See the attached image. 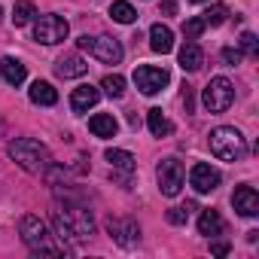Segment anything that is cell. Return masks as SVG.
Masks as SVG:
<instances>
[{"label":"cell","instance_id":"6da1fadb","mask_svg":"<svg viewBox=\"0 0 259 259\" xmlns=\"http://www.w3.org/2000/svg\"><path fill=\"white\" fill-rule=\"evenodd\" d=\"M52 226L58 232V238H70V241H85L95 235V220L92 210L79 207V204H64L52 210Z\"/></svg>","mask_w":259,"mask_h":259},{"label":"cell","instance_id":"7a4b0ae2","mask_svg":"<svg viewBox=\"0 0 259 259\" xmlns=\"http://www.w3.org/2000/svg\"><path fill=\"white\" fill-rule=\"evenodd\" d=\"M19 232H22V241L34 250V253H52V256H61V253H70V247L64 241H55V235L49 232V226L34 217V213H25L19 220Z\"/></svg>","mask_w":259,"mask_h":259},{"label":"cell","instance_id":"3957f363","mask_svg":"<svg viewBox=\"0 0 259 259\" xmlns=\"http://www.w3.org/2000/svg\"><path fill=\"white\" fill-rule=\"evenodd\" d=\"M7 153H10V159H13L19 168H25L28 174H40V171H49V168H52L49 147L40 144V141H34V138H16V141H10Z\"/></svg>","mask_w":259,"mask_h":259},{"label":"cell","instance_id":"277c9868","mask_svg":"<svg viewBox=\"0 0 259 259\" xmlns=\"http://www.w3.org/2000/svg\"><path fill=\"white\" fill-rule=\"evenodd\" d=\"M210 153L220 159V162H241L247 156V141L238 128H229V125H220L210 132Z\"/></svg>","mask_w":259,"mask_h":259},{"label":"cell","instance_id":"5b68a950","mask_svg":"<svg viewBox=\"0 0 259 259\" xmlns=\"http://www.w3.org/2000/svg\"><path fill=\"white\" fill-rule=\"evenodd\" d=\"M232 101H235V85H232L226 76H213V79L204 85V92H201V104H204L210 113L229 110Z\"/></svg>","mask_w":259,"mask_h":259},{"label":"cell","instance_id":"8992f818","mask_svg":"<svg viewBox=\"0 0 259 259\" xmlns=\"http://www.w3.org/2000/svg\"><path fill=\"white\" fill-rule=\"evenodd\" d=\"M76 46L82 49V52H92L98 61H104V64H119L122 61V46H119V40H113V37H89V34H82L79 40H76Z\"/></svg>","mask_w":259,"mask_h":259},{"label":"cell","instance_id":"52a82bcc","mask_svg":"<svg viewBox=\"0 0 259 259\" xmlns=\"http://www.w3.org/2000/svg\"><path fill=\"white\" fill-rule=\"evenodd\" d=\"M67 34H70V28L61 16H40L37 25H34V40H40L46 46H55V43L67 40Z\"/></svg>","mask_w":259,"mask_h":259},{"label":"cell","instance_id":"ba28073f","mask_svg":"<svg viewBox=\"0 0 259 259\" xmlns=\"http://www.w3.org/2000/svg\"><path fill=\"white\" fill-rule=\"evenodd\" d=\"M156 177H159L162 195L174 198V195L180 192V186H183V162H177V159H162L159 168H156Z\"/></svg>","mask_w":259,"mask_h":259},{"label":"cell","instance_id":"9c48e42d","mask_svg":"<svg viewBox=\"0 0 259 259\" xmlns=\"http://www.w3.org/2000/svg\"><path fill=\"white\" fill-rule=\"evenodd\" d=\"M168 82H171V76H168V70H165V67L141 64V67L135 70V85H138L144 95H159Z\"/></svg>","mask_w":259,"mask_h":259},{"label":"cell","instance_id":"30bf717a","mask_svg":"<svg viewBox=\"0 0 259 259\" xmlns=\"http://www.w3.org/2000/svg\"><path fill=\"white\" fill-rule=\"evenodd\" d=\"M107 232H110V238L119 244V247H135V244H141V226L135 223V220H107Z\"/></svg>","mask_w":259,"mask_h":259},{"label":"cell","instance_id":"8fae6325","mask_svg":"<svg viewBox=\"0 0 259 259\" xmlns=\"http://www.w3.org/2000/svg\"><path fill=\"white\" fill-rule=\"evenodd\" d=\"M189 183H192V189H195L198 195H207V192H213V189L220 186V171H217L213 165H207V162H198V165H192V171H189Z\"/></svg>","mask_w":259,"mask_h":259},{"label":"cell","instance_id":"7c38bea8","mask_svg":"<svg viewBox=\"0 0 259 259\" xmlns=\"http://www.w3.org/2000/svg\"><path fill=\"white\" fill-rule=\"evenodd\" d=\"M232 207L241 213V217H256L259 213V195L253 186H238L232 192Z\"/></svg>","mask_w":259,"mask_h":259},{"label":"cell","instance_id":"4fadbf2b","mask_svg":"<svg viewBox=\"0 0 259 259\" xmlns=\"http://www.w3.org/2000/svg\"><path fill=\"white\" fill-rule=\"evenodd\" d=\"M98 101H101V89H95L92 82L73 89V95H70V107H73V113H85V110H92Z\"/></svg>","mask_w":259,"mask_h":259},{"label":"cell","instance_id":"5bb4252c","mask_svg":"<svg viewBox=\"0 0 259 259\" xmlns=\"http://www.w3.org/2000/svg\"><path fill=\"white\" fill-rule=\"evenodd\" d=\"M55 73L64 76V79H76V76H85L89 73V64L79 55H61L55 61Z\"/></svg>","mask_w":259,"mask_h":259},{"label":"cell","instance_id":"9a60e30c","mask_svg":"<svg viewBox=\"0 0 259 259\" xmlns=\"http://www.w3.org/2000/svg\"><path fill=\"white\" fill-rule=\"evenodd\" d=\"M89 132H92L95 138H116L119 122L113 119V113H98V116L89 119Z\"/></svg>","mask_w":259,"mask_h":259},{"label":"cell","instance_id":"2e32d148","mask_svg":"<svg viewBox=\"0 0 259 259\" xmlns=\"http://www.w3.org/2000/svg\"><path fill=\"white\" fill-rule=\"evenodd\" d=\"M150 46H153V52H159V55L171 52V49H174V34H171V28H168V25H153V28H150Z\"/></svg>","mask_w":259,"mask_h":259},{"label":"cell","instance_id":"e0dca14e","mask_svg":"<svg viewBox=\"0 0 259 259\" xmlns=\"http://www.w3.org/2000/svg\"><path fill=\"white\" fill-rule=\"evenodd\" d=\"M177 58H180V67H183V70H189V73H192V70H198V67L204 64V52H201V46H198V43H192V40L180 46V55H177Z\"/></svg>","mask_w":259,"mask_h":259},{"label":"cell","instance_id":"ac0fdd59","mask_svg":"<svg viewBox=\"0 0 259 259\" xmlns=\"http://www.w3.org/2000/svg\"><path fill=\"white\" fill-rule=\"evenodd\" d=\"M0 76H4L10 85H22L25 82V76H28V70H25V64L19 61V58H4V61H0Z\"/></svg>","mask_w":259,"mask_h":259},{"label":"cell","instance_id":"d6986e66","mask_svg":"<svg viewBox=\"0 0 259 259\" xmlns=\"http://www.w3.org/2000/svg\"><path fill=\"white\" fill-rule=\"evenodd\" d=\"M31 101L34 104H40V107H52L55 101H58V92L52 89V82H46V79H37L34 85H31Z\"/></svg>","mask_w":259,"mask_h":259},{"label":"cell","instance_id":"ffe728a7","mask_svg":"<svg viewBox=\"0 0 259 259\" xmlns=\"http://www.w3.org/2000/svg\"><path fill=\"white\" fill-rule=\"evenodd\" d=\"M147 122H150V132H153L156 138H168V135L174 132V125L168 122V116H165L159 107H153V110L147 113Z\"/></svg>","mask_w":259,"mask_h":259},{"label":"cell","instance_id":"44dd1931","mask_svg":"<svg viewBox=\"0 0 259 259\" xmlns=\"http://www.w3.org/2000/svg\"><path fill=\"white\" fill-rule=\"evenodd\" d=\"M198 232L201 235H207V238H213V235H220L223 232V217L217 213V210H201V217H198Z\"/></svg>","mask_w":259,"mask_h":259},{"label":"cell","instance_id":"7402d4cb","mask_svg":"<svg viewBox=\"0 0 259 259\" xmlns=\"http://www.w3.org/2000/svg\"><path fill=\"white\" fill-rule=\"evenodd\" d=\"M107 162L113 165V171H122V174L135 171V156L125 153V150H107Z\"/></svg>","mask_w":259,"mask_h":259},{"label":"cell","instance_id":"603a6c76","mask_svg":"<svg viewBox=\"0 0 259 259\" xmlns=\"http://www.w3.org/2000/svg\"><path fill=\"white\" fill-rule=\"evenodd\" d=\"M110 16H113V22H119V25H132V22L138 19L135 7L128 4V0H116V4L110 7Z\"/></svg>","mask_w":259,"mask_h":259},{"label":"cell","instance_id":"cb8c5ba5","mask_svg":"<svg viewBox=\"0 0 259 259\" xmlns=\"http://www.w3.org/2000/svg\"><path fill=\"white\" fill-rule=\"evenodd\" d=\"M34 16H37V13H34V4H31V0H16V7H13V25H16V28L28 25Z\"/></svg>","mask_w":259,"mask_h":259},{"label":"cell","instance_id":"d4e9b609","mask_svg":"<svg viewBox=\"0 0 259 259\" xmlns=\"http://www.w3.org/2000/svg\"><path fill=\"white\" fill-rule=\"evenodd\" d=\"M101 89H104V95H110V98H122V95H125V79H122L119 73H107V76L101 79Z\"/></svg>","mask_w":259,"mask_h":259},{"label":"cell","instance_id":"484cf974","mask_svg":"<svg viewBox=\"0 0 259 259\" xmlns=\"http://www.w3.org/2000/svg\"><path fill=\"white\" fill-rule=\"evenodd\" d=\"M201 19H204V25H210V28H220V25L229 19V10H226L223 4H213V7H210L204 16H201Z\"/></svg>","mask_w":259,"mask_h":259},{"label":"cell","instance_id":"4316f807","mask_svg":"<svg viewBox=\"0 0 259 259\" xmlns=\"http://www.w3.org/2000/svg\"><path fill=\"white\" fill-rule=\"evenodd\" d=\"M189 210H195V201H186L183 207H171V210L165 213V220H168L171 226H183V223L189 220Z\"/></svg>","mask_w":259,"mask_h":259},{"label":"cell","instance_id":"83f0119b","mask_svg":"<svg viewBox=\"0 0 259 259\" xmlns=\"http://www.w3.org/2000/svg\"><path fill=\"white\" fill-rule=\"evenodd\" d=\"M204 28H207L204 19H186V22H183V37H186V40H198V37L204 34Z\"/></svg>","mask_w":259,"mask_h":259},{"label":"cell","instance_id":"f1b7e54d","mask_svg":"<svg viewBox=\"0 0 259 259\" xmlns=\"http://www.w3.org/2000/svg\"><path fill=\"white\" fill-rule=\"evenodd\" d=\"M241 52H247V55H259V40H256V34H241Z\"/></svg>","mask_w":259,"mask_h":259},{"label":"cell","instance_id":"f546056e","mask_svg":"<svg viewBox=\"0 0 259 259\" xmlns=\"http://www.w3.org/2000/svg\"><path fill=\"white\" fill-rule=\"evenodd\" d=\"M241 58H244V52H241V49H232V46H226V49H223V61H226L229 67L241 64Z\"/></svg>","mask_w":259,"mask_h":259},{"label":"cell","instance_id":"4dcf8cb0","mask_svg":"<svg viewBox=\"0 0 259 259\" xmlns=\"http://www.w3.org/2000/svg\"><path fill=\"white\" fill-rule=\"evenodd\" d=\"M210 253H213V256H226V253H229V244H223V241H220V244H210Z\"/></svg>","mask_w":259,"mask_h":259},{"label":"cell","instance_id":"1f68e13d","mask_svg":"<svg viewBox=\"0 0 259 259\" xmlns=\"http://www.w3.org/2000/svg\"><path fill=\"white\" fill-rule=\"evenodd\" d=\"M174 10H177L174 0H165V13H168V16H174Z\"/></svg>","mask_w":259,"mask_h":259},{"label":"cell","instance_id":"d6a6232c","mask_svg":"<svg viewBox=\"0 0 259 259\" xmlns=\"http://www.w3.org/2000/svg\"><path fill=\"white\" fill-rule=\"evenodd\" d=\"M192 4H204V0H192Z\"/></svg>","mask_w":259,"mask_h":259},{"label":"cell","instance_id":"836d02e7","mask_svg":"<svg viewBox=\"0 0 259 259\" xmlns=\"http://www.w3.org/2000/svg\"><path fill=\"white\" fill-rule=\"evenodd\" d=\"M0 16H4V13H0Z\"/></svg>","mask_w":259,"mask_h":259}]
</instances>
